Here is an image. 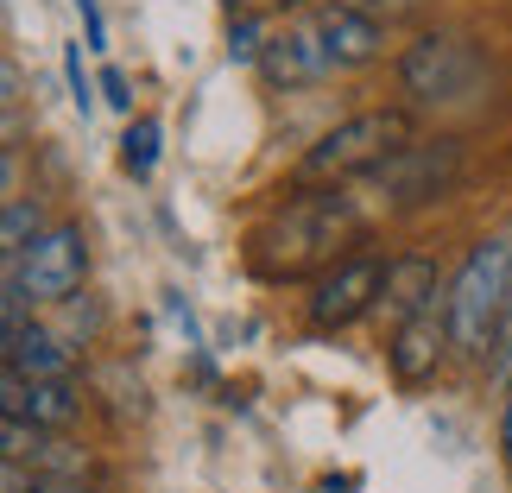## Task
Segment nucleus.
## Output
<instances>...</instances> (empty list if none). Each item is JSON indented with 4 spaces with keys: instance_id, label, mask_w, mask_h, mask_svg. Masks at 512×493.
<instances>
[{
    "instance_id": "obj_12",
    "label": "nucleus",
    "mask_w": 512,
    "mask_h": 493,
    "mask_svg": "<svg viewBox=\"0 0 512 493\" xmlns=\"http://www.w3.org/2000/svg\"><path fill=\"white\" fill-rule=\"evenodd\" d=\"M443 348H449V317H443V304H437V310H424V317H411V323L392 329L386 361H392V373H399L405 386H418V380H430V373H437Z\"/></svg>"
},
{
    "instance_id": "obj_18",
    "label": "nucleus",
    "mask_w": 512,
    "mask_h": 493,
    "mask_svg": "<svg viewBox=\"0 0 512 493\" xmlns=\"http://www.w3.org/2000/svg\"><path fill=\"white\" fill-rule=\"evenodd\" d=\"M0 430H7V462H19V456H32L38 430H32L26 418H7V411H0Z\"/></svg>"
},
{
    "instance_id": "obj_10",
    "label": "nucleus",
    "mask_w": 512,
    "mask_h": 493,
    "mask_svg": "<svg viewBox=\"0 0 512 493\" xmlns=\"http://www.w3.org/2000/svg\"><path fill=\"white\" fill-rule=\"evenodd\" d=\"M0 411H7V418H26L32 430H64L76 411H83V392L70 380H19V373H7V380H0Z\"/></svg>"
},
{
    "instance_id": "obj_20",
    "label": "nucleus",
    "mask_w": 512,
    "mask_h": 493,
    "mask_svg": "<svg viewBox=\"0 0 512 493\" xmlns=\"http://www.w3.org/2000/svg\"><path fill=\"white\" fill-rule=\"evenodd\" d=\"M76 13H83L89 51H108V19H102V0H76Z\"/></svg>"
},
{
    "instance_id": "obj_17",
    "label": "nucleus",
    "mask_w": 512,
    "mask_h": 493,
    "mask_svg": "<svg viewBox=\"0 0 512 493\" xmlns=\"http://www.w3.org/2000/svg\"><path fill=\"white\" fill-rule=\"evenodd\" d=\"M487 373H494L500 386H512V304H506V317L494 329V342H487Z\"/></svg>"
},
{
    "instance_id": "obj_13",
    "label": "nucleus",
    "mask_w": 512,
    "mask_h": 493,
    "mask_svg": "<svg viewBox=\"0 0 512 493\" xmlns=\"http://www.w3.org/2000/svg\"><path fill=\"white\" fill-rule=\"evenodd\" d=\"M7 373H19V380H70V348L51 329L26 323L7 335Z\"/></svg>"
},
{
    "instance_id": "obj_23",
    "label": "nucleus",
    "mask_w": 512,
    "mask_h": 493,
    "mask_svg": "<svg viewBox=\"0 0 512 493\" xmlns=\"http://www.w3.org/2000/svg\"><path fill=\"white\" fill-rule=\"evenodd\" d=\"M500 449H506V462H512V386H506V405H500Z\"/></svg>"
},
{
    "instance_id": "obj_8",
    "label": "nucleus",
    "mask_w": 512,
    "mask_h": 493,
    "mask_svg": "<svg viewBox=\"0 0 512 493\" xmlns=\"http://www.w3.org/2000/svg\"><path fill=\"white\" fill-rule=\"evenodd\" d=\"M260 76L272 89H298V83H323V76H336V64H329V51H323V38L317 26H285V32H272L266 38V51H260Z\"/></svg>"
},
{
    "instance_id": "obj_3",
    "label": "nucleus",
    "mask_w": 512,
    "mask_h": 493,
    "mask_svg": "<svg viewBox=\"0 0 512 493\" xmlns=\"http://www.w3.org/2000/svg\"><path fill=\"white\" fill-rule=\"evenodd\" d=\"M506 304H512V241H481L449 279V298H443L449 342L468 354H487Z\"/></svg>"
},
{
    "instance_id": "obj_1",
    "label": "nucleus",
    "mask_w": 512,
    "mask_h": 493,
    "mask_svg": "<svg viewBox=\"0 0 512 493\" xmlns=\"http://www.w3.org/2000/svg\"><path fill=\"white\" fill-rule=\"evenodd\" d=\"M348 234H361V209H354V196L336 190H304L298 203H285L272 222L253 228L247 241V266L260 272V279H304L310 266H329L336 260V247Z\"/></svg>"
},
{
    "instance_id": "obj_4",
    "label": "nucleus",
    "mask_w": 512,
    "mask_h": 493,
    "mask_svg": "<svg viewBox=\"0 0 512 493\" xmlns=\"http://www.w3.org/2000/svg\"><path fill=\"white\" fill-rule=\"evenodd\" d=\"M386 272H392V260H386V253H354V260H336V266H329L323 279H317V291H310V304H304L310 329L336 335V329H348V323H361L367 310H380Z\"/></svg>"
},
{
    "instance_id": "obj_16",
    "label": "nucleus",
    "mask_w": 512,
    "mask_h": 493,
    "mask_svg": "<svg viewBox=\"0 0 512 493\" xmlns=\"http://www.w3.org/2000/svg\"><path fill=\"white\" fill-rule=\"evenodd\" d=\"M260 51H266L260 13H228V64H260Z\"/></svg>"
},
{
    "instance_id": "obj_11",
    "label": "nucleus",
    "mask_w": 512,
    "mask_h": 493,
    "mask_svg": "<svg viewBox=\"0 0 512 493\" xmlns=\"http://www.w3.org/2000/svg\"><path fill=\"white\" fill-rule=\"evenodd\" d=\"M449 298V285H443V272L430 253H399L386 272V291H380V310L392 323H411V317H424V310H437Z\"/></svg>"
},
{
    "instance_id": "obj_22",
    "label": "nucleus",
    "mask_w": 512,
    "mask_h": 493,
    "mask_svg": "<svg viewBox=\"0 0 512 493\" xmlns=\"http://www.w3.org/2000/svg\"><path fill=\"white\" fill-rule=\"evenodd\" d=\"M285 7H310V0H228V13H285Z\"/></svg>"
},
{
    "instance_id": "obj_2",
    "label": "nucleus",
    "mask_w": 512,
    "mask_h": 493,
    "mask_svg": "<svg viewBox=\"0 0 512 493\" xmlns=\"http://www.w3.org/2000/svg\"><path fill=\"white\" fill-rule=\"evenodd\" d=\"M411 146V114L405 108H367V114H348L342 127H329L317 146L298 159V184H323V190H336L348 184V177H373L392 152H405Z\"/></svg>"
},
{
    "instance_id": "obj_21",
    "label": "nucleus",
    "mask_w": 512,
    "mask_h": 493,
    "mask_svg": "<svg viewBox=\"0 0 512 493\" xmlns=\"http://www.w3.org/2000/svg\"><path fill=\"white\" fill-rule=\"evenodd\" d=\"M102 102H108V108H121V114H133V95H127V76H121V70H114V64L102 70Z\"/></svg>"
},
{
    "instance_id": "obj_25",
    "label": "nucleus",
    "mask_w": 512,
    "mask_h": 493,
    "mask_svg": "<svg viewBox=\"0 0 512 493\" xmlns=\"http://www.w3.org/2000/svg\"><path fill=\"white\" fill-rule=\"evenodd\" d=\"M57 493H95V487H57Z\"/></svg>"
},
{
    "instance_id": "obj_15",
    "label": "nucleus",
    "mask_w": 512,
    "mask_h": 493,
    "mask_svg": "<svg viewBox=\"0 0 512 493\" xmlns=\"http://www.w3.org/2000/svg\"><path fill=\"white\" fill-rule=\"evenodd\" d=\"M38 203H26V196H7V228H0V253L7 260H26V247L38 241Z\"/></svg>"
},
{
    "instance_id": "obj_14",
    "label": "nucleus",
    "mask_w": 512,
    "mask_h": 493,
    "mask_svg": "<svg viewBox=\"0 0 512 493\" xmlns=\"http://www.w3.org/2000/svg\"><path fill=\"white\" fill-rule=\"evenodd\" d=\"M159 152H165V127L152 121V114L127 121V133H121V165H127L133 184H146V177L159 171Z\"/></svg>"
},
{
    "instance_id": "obj_9",
    "label": "nucleus",
    "mask_w": 512,
    "mask_h": 493,
    "mask_svg": "<svg viewBox=\"0 0 512 493\" xmlns=\"http://www.w3.org/2000/svg\"><path fill=\"white\" fill-rule=\"evenodd\" d=\"M310 26H317V38H323V51H329V64L336 70H361V64H373L380 57V26H373V13H361V7H348V0H329V7H317L310 13Z\"/></svg>"
},
{
    "instance_id": "obj_19",
    "label": "nucleus",
    "mask_w": 512,
    "mask_h": 493,
    "mask_svg": "<svg viewBox=\"0 0 512 493\" xmlns=\"http://www.w3.org/2000/svg\"><path fill=\"white\" fill-rule=\"evenodd\" d=\"M64 76H70V102L89 114V76H83V51L76 45H64Z\"/></svg>"
},
{
    "instance_id": "obj_6",
    "label": "nucleus",
    "mask_w": 512,
    "mask_h": 493,
    "mask_svg": "<svg viewBox=\"0 0 512 493\" xmlns=\"http://www.w3.org/2000/svg\"><path fill=\"white\" fill-rule=\"evenodd\" d=\"M7 266H19L32 304H64L89 279V234L76 228V222H57V228H45L26 247V260H7Z\"/></svg>"
},
{
    "instance_id": "obj_24",
    "label": "nucleus",
    "mask_w": 512,
    "mask_h": 493,
    "mask_svg": "<svg viewBox=\"0 0 512 493\" xmlns=\"http://www.w3.org/2000/svg\"><path fill=\"white\" fill-rule=\"evenodd\" d=\"M7 493H38V487H26V481H19V462H7Z\"/></svg>"
},
{
    "instance_id": "obj_5",
    "label": "nucleus",
    "mask_w": 512,
    "mask_h": 493,
    "mask_svg": "<svg viewBox=\"0 0 512 493\" xmlns=\"http://www.w3.org/2000/svg\"><path fill=\"white\" fill-rule=\"evenodd\" d=\"M399 83H405V95H418V102H462V95L481 83V57H475V45H462V38H449V32H424L418 45H405V57H399Z\"/></svg>"
},
{
    "instance_id": "obj_7",
    "label": "nucleus",
    "mask_w": 512,
    "mask_h": 493,
    "mask_svg": "<svg viewBox=\"0 0 512 493\" xmlns=\"http://www.w3.org/2000/svg\"><path fill=\"white\" fill-rule=\"evenodd\" d=\"M456 171H462V146L456 140H411L405 152H392V159L373 171L380 177V190H386V203H430V196H443L449 184H456Z\"/></svg>"
}]
</instances>
